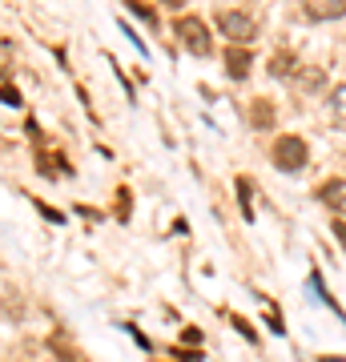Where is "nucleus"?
Returning <instances> with one entry per match:
<instances>
[{
    "mask_svg": "<svg viewBox=\"0 0 346 362\" xmlns=\"http://www.w3.org/2000/svg\"><path fill=\"white\" fill-rule=\"evenodd\" d=\"M173 354H178V362H202V350H173Z\"/></svg>",
    "mask_w": 346,
    "mask_h": 362,
    "instance_id": "20",
    "label": "nucleus"
},
{
    "mask_svg": "<svg viewBox=\"0 0 346 362\" xmlns=\"http://www.w3.org/2000/svg\"><path fill=\"white\" fill-rule=\"evenodd\" d=\"M302 13L310 21H338L346 16V0H302Z\"/></svg>",
    "mask_w": 346,
    "mask_h": 362,
    "instance_id": "4",
    "label": "nucleus"
},
{
    "mask_svg": "<svg viewBox=\"0 0 346 362\" xmlns=\"http://www.w3.org/2000/svg\"><path fill=\"white\" fill-rule=\"evenodd\" d=\"M133 218V194H129V185L117 189V221H129Z\"/></svg>",
    "mask_w": 346,
    "mask_h": 362,
    "instance_id": "13",
    "label": "nucleus"
},
{
    "mask_svg": "<svg viewBox=\"0 0 346 362\" xmlns=\"http://www.w3.org/2000/svg\"><path fill=\"white\" fill-rule=\"evenodd\" d=\"M230 326H233V330H238L242 338H250V342H258V330H254L250 322H246V318H238V314H230Z\"/></svg>",
    "mask_w": 346,
    "mask_h": 362,
    "instance_id": "16",
    "label": "nucleus"
},
{
    "mask_svg": "<svg viewBox=\"0 0 346 362\" xmlns=\"http://www.w3.org/2000/svg\"><path fill=\"white\" fill-rule=\"evenodd\" d=\"M266 69H270V77H290V81H294V73L302 69V61H298L290 49H278L274 57H270V65H266Z\"/></svg>",
    "mask_w": 346,
    "mask_h": 362,
    "instance_id": "8",
    "label": "nucleus"
},
{
    "mask_svg": "<svg viewBox=\"0 0 346 362\" xmlns=\"http://www.w3.org/2000/svg\"><path fill=\"white\" fill-rule=\"evenodd\" d=\"M173 28H178V40L193 57H209L214 52V33H209V25H205L202 16H181Z\"/></svg>",
    "mask_w": 346,
    "mask_h": 362,
    "instance_id": "2",
    "label": "nucleus"
},
{
    "mask_svg": "<svg viewBox=\"0 0 346 362\" xmlns=\"http://www.w3.org/2000/svg\"><path fill=\"white\" fill-rule=\"evenodd\" d=\"M37 209L45 214V221H52V226H61V221H64V214H61V209H49L45 202H37Z\"/></svg>",
    "mask_w": 346,
    "mask_h": 362,
    "instance_id": "19",
    "label": "nucleus"
},
{
    "mask_svg": "<svg viewBox=\"0 0 346 362\" xmlns=\"http://www.w3.org/2000/svg\"><path fill=\"white\" fill-rule=\"evenodd\" d=\"M250 69H254V57H250V49H242V45H230V49H226V73H230L233 81H246V77H250Z\"/></svg>",
    "mask_w": 346,
    "mask_h": 362,
    "instance_id": "6",
    "label": "nucleus"
},
{
    "mask_svg": "<svg viewBox=\"0 0 346 362\" xmlns=\"http://www.w3.org/2000/svg\"><path fill=\"white\" fill-rule=\"evenodd\" d=\"M4 318H8V322H21V298L13 294L8 282H4Z\"/></svg>",
    "mask_w": 346,
    "mask_h": 362,
    "instance_id": "14",
    "label": "nucleus"
},
{
    "mask_svg": "<svg viewBox=\"0 0 346 362\" xmlns=\"http://www.w3.org/2000/svg\"><path fill=\"white\" fill-rule=\"evenodd\" d=\"M294 89H298V93H306V97L322 93V89H326V69H318V65H302V69L294 73Z\"/></svg>",
    "mask_w": 346,
    "mask_h": 362,
    "instance_id": "5",
    "label": "nucleus"
},
{
    "mask_svg": "<svg viewBox=\"0 0 346 362\" xmlns=\"http://www.w3.org/2000/svg\"><path fill=\"white\" fill-rule=\"evenodd\" d=\"M322 362H346V358H334V354H326V358H322Z\"/></svg>",
    "mask_w": 346,
    "mask_h": 362,
    "instance_id": "24",
    "label": "nucleus"
},
{
    "mask_svg": "<svg viewBox=\"0 0 346 362\" xmlns=\"http://www.w3.org/2000/svg\"><path fill=\"white\" fill-rule=\"evenodd\" d=\"M4 105H8V109H21V89H16L13 81L4 85Z\"/></svg>",
    "mask_w": 346,
    "mask_h": 362,
    "instance_id": "18",
    "label": "nucleus"
},
{
    "mask_svg": "<svg viewBox=\"0 0 346 362\" xmlns=\"http://www.w3.org/2000/svg\"><path fill=\"white\" fill-rule=\"evenodd\" d=\"M161 4H169V8H181V4H185V0H161Z\"/></svg>",
    "mask_w": 346,
    "mask_h": 362,
    "instance_id": "23",
    "label": "nucleus"
},
{
    "mask_svg": "<svg viewBox=\"0 0 346 362\" xmlns=\"http://www.w3.org/2000/svg\"><path fill=\"white\" fill-rule=\"evenodd\" d=\"M330 230H334V238H338V242H342V250H346V221L338 218V221H334V226H330Z\"/></svg>",
    "mask_w": 346,
    "mask_h": 362,
    "instance_id": "22",
    "label": "nucleus"
},
{
    "mask_svg": "<svg viewBox=\"0 0 346 362\" xmlns=\"http://www.w3.org/2000/svg\"><path fill=\"white\" fill-rule=\"evenodd\" d=\"M270 161H274V169H282V173H298V169H306L310 149L298 133H282L274 141V149H270Z\"/></svg>",
    "mask_w": 346,
    "mask_h": 362,
    "instance_id": "1",
    "label": "nucleus"
},
{
    "mask_svg": "<svg viewBox=\"0 0 346 362\" xmlns=\"http://www.w3.org/2000/svg\"><path fill=\"white\" fill-rule=\"evenodd\" d=\"M266 326L274 330V334H286V322H282V310H278V306H270L266 310Z\"/></svg>",
    "mask_w": 346,
    "mask_h": 362,
    "instance_id": "17",
    "label": "nucleus"
},
{
    "mask_svg": "<svg viewBox=\"0 0 346 362\" xmlns=\"http://www.w3.org/2000/svg\"><path fill=\"white\" fill-rule=\"evenodd\" d=\"M214 25H218L221 33H226V37L233 40V45H250V40L258 37V25H254V16H250V13H238V8H221Z\"/></svg>",
    "mask_w": 346,
    "mask_h": 362,
    "instance_id": "3",
    "label": "nucleus"
},
{
    "mask_svg": "<svg viewBox=\"0 0 346 362\" xmlns=\"http://www.w3.org/2000/svg\"><path fill=\"white\" fill-rule=\"evenodd\" d=\"M181 338H185L190 346H197V342H202V330H197V326H185V330H181Z\"/></svg>",
    "mask_w": 346,
    "mask_h": 362,
    "instance_id": "21",
    "label": "nucleus"
},
{
    "mask_svg": "<svg viewBox=\"0 0 346 362\" xmlns=\"http://www.w3.org/2000/svg\"><path fill=\"white\" fill-rule=\"evenodd\" d=\"M330 117L338 129H346V85H338V89H330Z\"/></svg>",
    "mask_w": 346,
    "mask_h": 362,
    "instance_id": "11",
    "label": "nucleus"
},
{
    "mask_svg": "<svg viewBox=\"0 0 346 362\" xmlns=\"http://www.w3.org/2000/svg\"><path fill=\"white\" fill-rule=\"evenodd\" d=\"M49 350H52V354H57L61 362H81L77 354H73V346L64 342V338H49Z\"/></svg>",
    "mask_w": 346,
    "mask_h": 362,
    "instance_id": "15",
    "label": "nucleus"
},
{
    "mask_svg": "<svg viewBox=\"0 0 346 362\" xmlns=\"http://www.w3.org/2000/svg\"><path fill=\"white\" fill-rule=\"evenodd\" d=\"M250 125H254V129H274V105H270L266 97H258V101L250 105Z\"/></svg>",
    "mask_w": 346,
    "mask_h": 362,
    "instance_id": "9",
    "label": "nucleus"
},
{
    "mask_svg": "<svg viewBox=\"0 0 346 362\" xmlns=\"http://www.w3.org/2000/svg\"><path fill=\"white\" fill-rule=\"evenodd\" d=\"M233 189H238V206H242V218L254 221V181L250 177H238L233 181Z\"/></svg>",
    "mask_w": 346,
    "mask_h": 362,
    "instance_id": "10",
    "label": "nucleus"
},
{
    "mask_svg": "<svg viewBox=\"0 0 346 362\" xmlns=\"http://www.w3.org/2000/svg\"><path fill=\"white\" fill-rule=\"evenodd\" d=\"M318 197L334 209V214H338V218H346V181H342V177L322 181V185H318Z\"/></svg>",
    "mask_w": 346,
    "mask_h": 362,
    "instance_id": "7",
    "label": "nucleus"
},
{
    "mask_svg": "<svg viewBox=\"0 0 346 362\" xmlns=\"http://www.w3.org/2000/svg\"><path fill=\"white\" fill-rule=\"evenodd\" d=\"M125 8H129V13H133V16H137V21H145V25H149V28L157 25V13H154V8H149V4H145V0H125Z\"/></svg>",
    "mask_w": 346,
    "mask_h": 362,
    "instance_id": "12",
    "label": "nucleus"
}]
</instances>
